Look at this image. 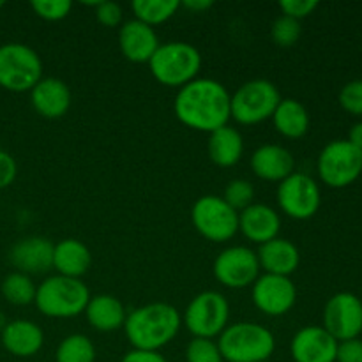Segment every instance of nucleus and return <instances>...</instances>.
Masks as SVG:
<instances>
[{"label": "nucleus", "mask_w": 362, "mask_h": 362, "mask_svg": "<svg viewBox=\"0 0 362 362\" xmlns=\"http://www.w3.org/2000/svg\"><path fill=\"white\" fill-rule=\"evenodd\" d=\"M187 362H223L218 343L205 338H193L186 349Z\"/></svg>", "instance_id": "32"}, {"label": "nucleus", "mask_w": 362, "mask_h": 362, "mask_svg": "<svg viewBox=\"0 0 362 362\" xmlns=\"http://www.w3.org/2000/svg\"><path fill=\"white\" fill-rule=\"evenodd\" d=\"M7 325V320H6V317H4L2 313H0V332L4 331V327H6Z\"/></svg>", "instance_id": "42"}, {"label": "nucleus", "mask_w": 362, "mask_h": 362, "mask_svg": "<svg viewBox=\"0 0 362 362\" xmlns=\"http://www.w3.org/2000/svg\"><path fill=\"white\" fill-rule=\"evenodd\" d=\"M119 46L122 55L131 62L148 64L159 48V39L154 28L134 18L120 27Z\"/></svg>", "instance_id": "17"}, {"label": "nucleus", "mask_w": 362, "mask_h": 362, "mask_svg": "<svg viewBox=\"0 0 362 362\" xmlns=\"http://www.w3.org/2000/svg\"><path fill=\"white\" fill-rule=\"evenodd\" d=\"M85 317L95 331L113 332L124 327L127 313L124 304L117 297L99 293V296L90 297L87 308H85Z\"/></svg>", "instance_id": "23"}, {"label": "nucleus", "mask_w": 362, "mask_h": 362, "mask_svg": "<svg viewBox=\"0 0 362 362\" xmlns=\"http://www.w3.org/2000/svg\"><path fill=\"white\" fill-rule=\"evenodd\" d=\"M278 87L272 81L257 78L246 81L230 95V119L244 126H253L271 119L281 101Z\"/></svg>", "instance_id": "6"}, {"label": "nucleus", "mask_w": 362, "mask_h": 362, "mask_svg": "<svg viewBox=\"0 0 362 362\" xmlns=\"http://www.w3.org/2000/svg\"><path fill=\"white\" fill-rule=\"evenodd\" d=\"M318 175L329 187L341 189L356 182L362 173V151L349 140H334L322 148L317 161Z\"/></svg>", "instance_id": "10"}, {"label": "nucleus", "mask_w": 362, "mask_h": 362, "mask_svg": "<svg viewBox=\"0 0 362 362\" xmlns=\"http://www.w3.org/2000/svg\"><path fill=\"white\" fill-rule=\"evenodd\" d=\"M191 221L197 232L212 243H226L239 232V212L218 194L198 198L191 209Z\"/></svg>", "instance_id": "8"}, {"label": "nucleus", "mask_w": 362, "mask_h": 362, "mask_svg": "<svg viewBox=\"0 0 362 362\" xmlns=\"http://www.w3.org/2000/svg\"><path fill=\"white\" fill-rule=\"evenodd\" d=\"M349 141L356 148L362 151V120L361 122H356L349 131Z\"/></svg>", "instance_id": "40"}, {"label": "nucleus", "mask_w": 362, "mask_h": 362, "mask_svg": "<svg viewBox=\"0 0 362 362\" xmlns=\"http://www.w3.org/2000/svg\"><path fill=\"white\" fill-rule=\"evenodd\" d=\"M173 112L184 126L212 133L230 120V94L218 80L197 78L179 88Z\"/></svg>", "instance_id": "1"}, {"label": "nucleus", "mask_w": 362, "mask_h": 362, "mask_svg": "<svg viewBox=\"0 0 362 362\" xmlns=\"http://www.w3.org/2000/svg\"><path fill=\"white\" fill-rule=\"evenodd\" d=\"M95 18L105 27H119L122 23V7L117 2H99L95 6Z\"/></svg>", "instance_id": "36"}, {"label": "nucleus", "mask_w": 362, "mask_h": 362, "mask_svg": "<svg viewBox=\"0 0 362 362\" xmlns=\"http://www.w3.org/2000/svg\"><path fill=\"white\" fill-rule=\"evenodd\" d=\"M278 204L279 209L290 218L299 219V221L310 219L320 209V187L315 182V179H311L306 173L293 172L292 175L279 182Z\"/></svg>", "instance_id": "11"}, {"label": "nucleus", "mask_w": 362, "mask_h": 362, "mask_svg": "<svg viewBox=\"0 0 362 362\" xmlns=\"http://www.w3.org/2000/svg\"><path fill=\"white\" fill-rule=\"evenodd\" d=\"M180 329V315L177 308L166 303H152L131 311L124 324L127 339L133 350L158 352L168 345Z\"/></svg>", "instance_id": "2"}, {"label": "nucleus", "mask_w": 362, "mask_h": 362, "mask_svg": "<svg viewBox=\"0 0 362 362\" xmlns=\"http://www.w3.org/2000/svg\"><path fill=\"white\" fill-rule=\"evenodd\" d=\"M0 334H2L4 349L16 357L35 356L45 343L41 327L30 320L7 322Z\"/></svg>", "instance_id": "22"}, {"label": "nucleus", "mask_w": 362, "mask_h": 362, "mask_svg": "<svg viewBox=\"0 0 362 362\" xmlns=\"http://www.w3.org/2000/svg\"><path fill=\"white\" fill-rule=\"evenodd\" d=\"M42 80L41 57L23 42L0 46V87L11 92L32 90Z\"/></svg>", "instance_id": "7"}, {"label": "nucleus", "mask_w": 362, "mask_h": 362, "mask_svg": "<svg viewBox=\"0 0 362 362\" xmlns=\"http://www.w3.org/2000/svg\"><path fill=\"white\" fill-rule=\"evenodd\" d=\"M317 7V0H281L279 2V9L283 11V16L293 18L297 21L310 16Z\"/></svg>", "instance_id": "35"}, {"label": "nucleus", "mask_w": 362, "mask_h": 362, "mask_svg": "<svg viewBox=\"0 0 362 362\" xmlns=\"http://www.w3.org/2000/svg\"><path fill=\"white\" fill-rule=\"evenodd\" d=\"M179 7L180 2L177 0H134L131 4V9H133L136 20L144 21L148 27L165 23L177 13Z\"/></svg>", "instance_id": "27"}, {"label": "nucleus", "mask_w": 362, "mask_h": 362, "mask_svg": "<svg viewBox=\"0 0 362 362\" xmlns=\"http://www.w3.org/2000/svg\"><path fill=\"white\" fill-rule=\"evenodd\" d=\"M336 362H362V339L339 341L336 350Z\"/></svg>", "instance_id": "37"}, {"label": "nucleus", "mask_w": 362, "mask_h": 362, "mask_svg": "<svg viewBox=\"0 0 362 362\" xmlns=\"http://www.w3.org/2000/svg\"><path fill=\"white\" fill-rule=\"evenodd\" d=\"M209 156L212 163L221 168L237 165L243 158L244 140L243 134L230 126H223L219 129L212 131L209 136Z\"/></svg>", "instance_id": "25"}, {"label": "nucleus", "mask_w": 362, "mask_h": 362, "mask_svg": "<svg viewBox=\"0 0 362 362\" xmlns=\"http://www.w3.org/2000/svg\"><path fill=\"white\" fill-rule=\"evenodd\" d=\"M9 262L21 274H42L53 267L52 240L39 235L25 237L11 247Z\"/></svg>", "instance_id": "16"}, {"label": "nucleus", "mask_w": 362, "mask_h": 362, "mask_svg": "<svg viewBox=\"0 0 362 362\" xmlns=\"http://www.w3.org/2000/svg\"><path fill=\"white\" fill-rule=\"evenodd\" d=\"M265 362H271V361H265Z\"/></svg>", "instance_id": "44"}, {"label": "nucleus", "mask_w": 362, "mask_h": 362, "mask_svg": "<svg viewBox=\"0 0 362 362\" xmlns=\"http://www.w3.org/2000/svg\"><path fill=\"white\" fill-rule=\"evenodd\" d=\"M180 6L187 7V9L194 11V13H200V11L211 9V7L214 6V2H211V0H186V2H182Z\"/></svg>", "instance_id": "41"}, {"label": "nucleus", "mask_w": 362, "mask_h": 362, "mask_svg": "<svg viewBox=\"0 0 362 362\" xmlns=\"http://www.w3.org/2000/svg\"><path fill=\"white\" fill-rule=\"evenodd\" d=\"M260 262L257 253L246 246L223 250L214 260V278L226 288H246L258 279Z\"/></svg>", "instance_id": "13"}, {"label": "nucleus", "mask_w": 362, "mask_h": 362, "mask_svg": "<svg viewBox=\"0 0 362 362\" xmlns=\"http://www.w3.org/2000/svg\"><path fill=\"white\" fill-rule=\"evenodd\" d=\"M257 257L260 269H265V274L285 276V278L296 272L300 264V253L296 244L281 237L262 244Z\"/></svg>", "instance_id": "21"}, {"label": "nucleus", "mask_w": 362, "mask_h": 362, "mask_svg": "<svg viewBox=\"0 0 362 362\" xmlns=\"http://www.w3.org/2000/svg\"><path fill=\"white\" fill-rule=\"evenodd\" d=\"M90 292L81 279L52 276L46 278L35 290V306L45 317L73 318L85 313Z\"/></svg>", "instance_id": "4"}, {"label": "nucleus", "mask_w": 362, "mask_h": 362, "mask_svg": "<svg viewBox=\"0 0 362 362\" xmlns=\"http://www.w3.org/2000/svg\"><path fill=\"white\" fill-rule=\"evenodd\" d=\"M0 290L7 303L14 304V306H27V304L34 303L37 286L34 285L30 276L21 274V272H11L4 278Z\"/></svg>", "instance_id": "28"}, {"label": "nucleus", "mask_w": 362, "mask_h": 362, "mask_svg": "<svg viewBox=\"0 0 362 362\" xmlns=\"http://www.w3.org/2000/svg\"><path fill=\"white\" fill-rule=\"evenodd\" d=\"M120 362H168L159 352H145V350H131L120 359Z\"/></svg>", "instance_id": "39"}, {"label": "nucleus", "mask_w": 362, "mask_h": 362, "mask_svg": "<svg viewBox=\"0 0 362 362\" xmlns=\"http://www.w3.org/2000/svg\"><path fill=\"white\" fill-rule=\"evenodd\" d=\"M18 173L16 161L13 156L6 151H0V189L9 187L14 182Z\"/></svg>", "instance_id": "38"}, {"label": "nucleus", "mask_w": 362, "mask_h": 362, "mask_svg": "<svg viewBox=\"0 0 362 362\" xmlns=\"http://www.w3.org/2000/svg\"><path fill=\"white\" fill-rule=\"evenodd\" d=\"M92 264V255L83 243L64 239L53 246V267L60 276L80 279Z\"/></svg>", "instance_id": "24"}, {"label": "nucleus", "mask_w": 362, "mask_h": 362, "mask_svg": "<svg viewBox=\"0 0 362 362\" xmlns=\"http://www.w3.org/2000/svg\"><path fill=\"white\" fill-rule=\"evenodd\" d=\"M148 67L159 83L180 88L197 80L202 67V55L189 42L170 41L166 45H159L148 60Z\"/></svg>", "instance_id": "5"}, {"label": "nucleus", "mask_w": 362, "mask_h": 362, "mask_svg": "<svg viewBox=\"0 0 362 362\" xmlns=\"http://www.w3.org/2000/svg\"><path fill=\"white\" fill-rule=\"evenodd\" d=\"M253 303L258 310L269 317H281L293 308L297 290L292 279L285 276L264 274L253 283Z\"/></svg>", "instance_id": "14"}, {"label": "nucleus", "mask_w": 362, "mask_h": 362, "mask_svg": "<svg viewBox=\"0 0 362 362\" xmlns=\"http://www.w3.org/2000/svg\"><path fill=\"white\" fill-rule=\"evenodd\" d=\"M255 198V187L250 180L246 179H235L232 182H228L226 186L225 194H223V200L233 209V211H244L246 207H250L253 204Z\"/></svg>", "instance_id": "30"}, {"label": "nucleus", "mask_w": 362, "mask_h": 362, "mask_svg": "<svg viewBox=\"0 0 362 362\" xmlns=\"http://www.w3.org/2000/svg\"><path fill=\"white\" fill-rule=\"evenodd\" d=\"M339 105L350 115L362 117V78L343 85L339 90Z\"/></svg>", "instance_id": "34"}, {"label": "nucleus", "mask_w": 362, "mask_h": 362, "mask_svg": "<svg viewBox=\"0 0 362 362\" xmlns=\"http://www.w3.org/2000/svg\"><path fill=\"white\" fill-rule=\"evenodd\" d=\"M223 361L228 362H265L276 349L274 334L267 327L253 322L226 325L218 339Z\"/></svg>", "instance_id": "3"}, {"label": "nucleus", "mask_w": 362, "mask_h": 362, "mask_svg": "<svg viewBox=\"0 0 362 362\" xmlns=\"http://www.w3.org/2000/svg\"><path fill=\"white\" fill-rule=\"evenodd\" d=\"M296 168V159L288 148L281 145H262L251 156V170L255 175L271 182H281Z\"/></svg>", "instance_id": "20"}, {"label": "nucleus", "mask_w": 362, "mask_h": 362, "mask_svg": "<svg viewBox=\"0 0 362 362\" xmlns=\"http://www.w3.org/2000/svg\"><path fill=\"white\" fill-rule=\"evenodd\" d=\"M230 304L223 293L207 290L198 293L184 311V325L193 338L212 339L228 325Z\"/></svg>", "instance_id": "9"}, {"label": "nucleus", "mask_w": 362, "mask_h": 362, "mask_svg": "<svg viewBox=\"0 0 362 362\" xmlns=\"http://www.w3.org/2000/svg\"><path fill=\"white\" fill-rule=\"evenodd\" d=\"M57 362H95V346L87 336L71 334L60 341L55 354Z\"/></svg>", "instance_id": "29"}, {"label": "nucleus", "mask_w": 362, "mask_h": 362, "mask_svg": "<svg viewBox=\"0 0 362 362\" xmlns=\"http://www.w3.org/2000/svg\"><path fill=\"white\" fill-rule=\"evenodd\" d=\"M34 13L46 21H60L71 13V0H34L30 4Z\"/></svg>", "instance_id": "33"}, {"label": "nucleus", "mask_w": 362, "mask_h": 362, "mask_svg": "<svg viewBox=\"0 0 362 362\" xmlns=\"http://www.w3.org/2000/svg\"><path fill=\"white\" fill-rule=\"evenodd\" d=\"M30 103L45 119H60L71 106V90L59 78H42L30 90Z\"/></svg>", "instance_id": "19"}, {"label": "nucleus", "mask_w": 362, "mask_h": 362, "mask_svg": "<svg viewBox=\"0 0 362 362\" xmlns=\"http://www.w3.org/2000/svg\"><path fill=\"white\" fill-rule=\"evenodd\" d=\"M300 32H303L300 21L293 20V18H288V16H279L276 18L274 23H272L271 37L278 46L288 48V46H293L297 41H299Z\"/></svg>", "instance_id": "31"}, {"label": "nucleus", "mask_w": 362, "mask_h": 362, "mask_svg": "<svg viewBox=\"0 0 362 362\" xmlns=\"http://www.w3.org/2000/svg\"><path fill=\"white\" fill-rule=\"evenodd\" d=\"M324 329L336 341L359 338L362 332V300L352 292H339L324 308Z\"/></svg>", "instance_id": "12"}, {"label": "nucleus", "mask_w": 362, "mask_h": 362, "mask_svg": "<svg viewBox=\"0 0 362 362\" xmlns=\"http://www.w3.org/2000/svg\"><path fill=\"white\" fill-rule=\"evenodd\" d=\"M0 7H4V2H2V0H0Z\"/></svg>", "instance_id": "43"}, {"label": "nucleus", "mask_w": 362, "mask_h": 362, "mask_svg": "<svg viewBox=\"0 0 362 362\" xmlns=\"http://www.w3.org/2000/svg\"><path fill=\"white\" fill-rule=\"evenodd\" d=\"M271 119L276 131L292 140L303 138L310 129V113L297 99H281Z\"/></svg>", "instance_id": "26"}, {"label": "nucleus", "mask_w": 362, "mask_h": 362, "mask_svg": "<svg viewBox=\"0 0 362 362\" xmlns=\"http://www.w3.org/2000/svg\"><path fill=\"white\" fill-rule=\"evenodd\" d=\"M336 350L338 341L320 325L300 329L290 345L296 362H336Z\"/></svg>", "instance_id": "15"}, {"label": "nucleus", "mask_w": 362, "mask_h": 362, "mask_svg": "<svg viewBox=\"0 0 362 362\" xmlns=\"http://www.w3.org/2000/svg\"><path fill=\"white\" fill-rule=\"evenodd\" d=\"M281 228V218L272 207L264 204H251L239 212V230L247 240L265 244L276 239Z\"/></svg>", "instance_id": "18"}]
</instances>
